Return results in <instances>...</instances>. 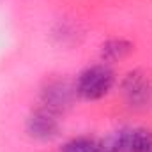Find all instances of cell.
<instances>
[{
	"label": "cell",
	"instance_id": "1",
	"mask_svg": "<svg viewBox=\"0 0 152 152\" xmlns=\"http://www.w3.org/2000/svg\"><path fill=\"white\" fill-rule=\"evenodd\" d=\"M113 83H115L113 71L108 66L99 64V66H92V67L85 69L78 76L75 88L80 97H83L87 101H96V99L104 97L112 90Z\"/></svg>",
	"mask_w": 152,
	"mask_h": 152
},
{
	"label": "cell",
	"instance_id": "2",
	"mask_svg": "<svg viewBox=\"0 0 152 152\" xmlns=\"http://www.w3.org/2000/svg\"><path fill=\"white\" fill-rule=\"evenodd\" d=\"M122 94L129 106L147 108L152 103V81L142 71H133L122 80Z\"/></svg>",
	"mask_w": 152,
	"mask_h": 152
},
{
	"label": "cell",
	"instance_id": "3",
	"mask_svg": "<svg viewBox=\"0 0 152 152\" xmlns=\"http://www.w3.org/2000/svg\"><path fill=\"white\" fill-rule=\"evenodd\" d=\"M151 131L142 127H127L115 131L104 142L99 143L101 152H138L145 140L149 138Z\"/></svg>",
	"mask_w": 152,
	"mask_h": 152
},
{
	"label": "cell",
	"instance_id": "4",
	"mask_svg": "<svg viewBox=\"0 0 152 152\" xmlns=\"http://www.w3.org/2000/svg\"><path fill=\"white\" fill-rule=\"evenodd\" d=\"M60 124L53 112L41 108L27 118V133L41 142H50L58 136Z\"/></svg>",
	"mask_w": 152,
	"mask_h": 152
},
{
	"label": "cell",
	"instance_id": "5",
	"mask_svg": "<svg viewBox=\"0 0 152 152\" xmlns=\"http://www.w3.org/2000/svg\"><path fill=\"white\" fill-rule=\"evenodd\" d=\"M73 94H76V88H71L66 81H53L42 92L44 108L57 113V112H60V110H64L66 106L71 104Z\"/></svg>",
	"mask_w": 152,
	"mask_h": 152
},
{
	"label": "cell",
	"instance_id": "6",
	"mask_svg": "<svg viewBox=\"0 0 152 152\" xmlns=\"http://www.w3.org/2000/svg\"><path fill=\"white\" fill-rule=\"evenodd\" d=\"M133 51V44L124 41V39H112L108 42L103 44L101 48V57L106 60V62H115V60H120L124 58L126 55H129Z\"/></svg>",
	"mask_w": 152,
	"mask_h": 152
},
{
	"label": "cell",
	"instance_id": "7",
	"mask_svg": "<svg viewBox=\"0 0 152 152\" xmlns=\"http://www.w3.org/2000/svg\"><path fill=\"white\" fill-rule=\"evenodd\" d=\"M60 152H101V147L90 138H73L60 149Z\"/></svg>",
	"mask_w": 152,
	"mask_h": 152
},
{
	"label": "cell",
	"instance_id": "8",
	"mask_svg": "<svg viewBox=\"0 0 152 152\" xmlns=\"http://www.w3.org/2000/svg\"><path fill=\"white\" fill-rule=\"evenodd\" d=\"M138 152H152V133L149 134V138L145 140V143L142 145V149Z\"/></svg>",
	"mask_w": 152,
	"mask_h": 152
}]
</instances>
